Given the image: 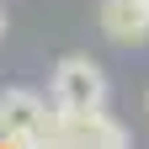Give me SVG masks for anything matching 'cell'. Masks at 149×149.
<instances>
[{"mask_svg":"<svg viewBox=\"0 0 149 149\" xmlns=\"http://www.w3.org/2000/svg\"><path fill=\"white\" fill-rule=\"evenodd\" d=\"M53 128H59V107L48 112L37 91H0V144L6 149H37Z\"/></svg>","mask_w":149,"mask_h":149,"instance_id":"cell-1","label":"cell"},{"mask_svg":"<svg viewBox=\"0 0 149 149\" xmlns=\"http://www.w3.org/2000/svg\"><path fill=\"white\" fill-rule=\"evenodd\" d=\"M0 37H6V11H0Z\"/></svg>","mask_w":149,"mask_h":149,"instance_id":"cell-6","label":"cell"},{"mask_svg":"<svg viewBox=\"0 0 149 149\" xmlns=\"http://www.w3.org/2000/svg\"><path fill=\"white\" fill-rule=\"evenodd\" d=\"M59 133L74 149H133L128 128L117 117H107L101 107H91V112H59Z\"/></svg>","mask_w":149,"mask_h":149,"instance_id":"cell-3","label":"cell"},{"mask_svg":"<svg viewBox=\"0 0 149 149\" xmlns=\"http://www.w3.org/2000/svg\"><path fill=\"white\" fill-rule=\"evenodd\" d=\"M144 107H149V96H144Z\"/></svg>","mask_w":149,"mask_h":149,"instance_id":"cell-7","label":"cell"},{"mask_svg":"<svg viewBox=\"0 0 149 149\" xmlns=\"http://www.w3.org/2000/svg\"><path fill=\"white\" fill-rule=\"evenodd\" d=\"M101 32L123 48L149 43V0H101Z\"/></svg>","mask_w":149,"mask_h":149,"instance_id":"cell-4","label":"cell"},{"mask_svg":"<svg viewBox=\"0 0 149 149\" xmlns=\"http://www.w3.org/2000/svg\"><path fill=\"white\" fill-rule=\"evenodd\" d=\"M53 107L59 112H91V107H107V74L96 59L85 53H69L53 69Z\"/></svg>","mask_w":149,"mask_h":149,"instance_id":"cell-2","label":"cell"},{"mask_svg":"<svg viewBox=\"0 0 149 149\" xmlns=\"http://www.w3.org/2000/svg\"><path fill=\"white\" fill-rule=\"evenodd\" d=\"M37 149H74V144H69V139H64V133H59V128H53V133H48V139H43V144H37Z\"/></svg>","mask_w":149,"mask_h":149,"instance_id":"cell-5","label":"cell"}]
</instances>
